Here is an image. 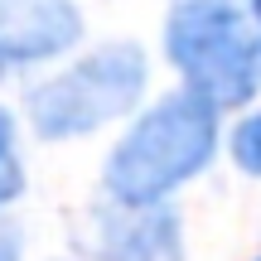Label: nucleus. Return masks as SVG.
<instances>
[{
  "label": "nucleus",
  "instance_id": "obj_8",
  "mask_svg": "<svg viewBox=\"0 0 261 261\" xmlns=\"http://www.w3.org/2000/svg\"><path fill=\"white\" fill-rule=\"evenodd\" d=\"M252 10H256V19H261V0H252Z\"/></svg>",
  "mask_w": 261,
  "mask_h": 261
},
{
  "label": "nucleus",
  "instance_id": "obj_5",
  "mask_svg": "<svg viewBox=\"0 0 261 261\" xmlns=\"http://www.w3.org/2000/svg\"><path fill=\"white\" fill-rule=\"evenodd\" d=\"M232 155L242 169H252V174H261V116H252V121L237 126L232 136Z\"/></svg>",
  "mask_w": 261,
  "mask_h": 261
},
{
  "label": "nucleus",
  "instance_id": "obj_7",
  "mask_svg": "<svg viewBox=\"0 0 261 261\" xmlns=\"http://www.w3.org/2000/svg\"><path fill=\"white\" fill-rule=\"evenodd\" d=\"M5 150H10V116L0 112V160H5Z\"/></svg>",
  "mask_w": 261,
  "mask_h": 261
},
{
  "label": "nucleus",
  "instance_id": "obj_1",
  "mask_svg": "<svg viewBox=\"0 0 261 261\" xmlns=\"http://www.w3.org/2000/svg\"><path fill=\"white\" fill-rule=\"evenodd\" d=\"M218 150V112L194 92H174L145 112L107 165V189L126 208H150Z\"/></svg>",
  "mask_w": 261,
  "mask_h": 261
},
{
  "label": "nucleus",
  "instance_id": "obj_3",
  "mask_svg": "<svg viewBox=\"0 0 261 261\" xmlns=\"http://www.w3.org/2000/svg\"><path fill=\"white\" fill-rule=\"evenodd\" d=\"M145 87V54L136 44H112L83 58L73 73L29 92V121L39 136H83L136 107Z\"/></svg>",
  "mask_w": 261,
  "mask_h": 261
},
{
  "label": "nucleus",
  "instance_id": "obj_4",
  "mask_svg": "<svg viewBox=\"0 0 261 261\" xmlns=\"http://www.w3.org/2000/svg\"><path fill=\"white\" fill-rule=\"evenodd\" d=\"M83 34L73 0H0V68L63 54Z\"/></svg>",
  "mask_w": 261,
  "mask_h": 261
},
{
  "label": "nucleus",
  "instance_id": "obj_6",
  "mask_svg": "<svg viewBox=\"0 0 261 261\" xmlns=\"http://www.w3.org/2000/svg\"><path fill=\"white\" fill-rule=\"evenodd\" d=\"M15 189H19V169L10 165V155H5V160H0V203L15 198Z\"/></svg>",
  "mask_w": 261,
  "mask_h": 261
},
{
  "label": "nucleus",
  "instance_id": "obj_2",
  "mask_svg": "<svg viewBox=\"0 0 261 261\" xmlns=\"http://www.w3.org/2000/svg\"><path fill=\"white\" fill-rule=\"evenodd\" d=\"M165 48L189 92L208 107H242L256 92L261 48L232 0H179L165 24Z\"/></svg>",
  "mask_w": 261,
  "mask_h": 261
}]
</instances>
